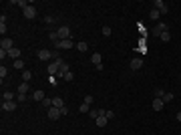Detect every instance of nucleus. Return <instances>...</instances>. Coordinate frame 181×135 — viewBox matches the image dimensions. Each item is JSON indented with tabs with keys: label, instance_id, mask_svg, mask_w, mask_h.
<instances>
[{
	"label": "nucleus",
	"instance_id": "1",
	"mask_svg": "<svg viewBox=\"0 0 181 135\" xmlns=\"http://www.w3.org/2000/svg\"><path fill=\"white\" fill-rule=\"evenodd\" d=\"M151 32H153V37H161L163 32H169V24H167V22H159Z\"/></svg>",
	"mask_w": 181,
	"mask_h": 135
},
{
	"label": "nucleus",
	"instance_id": "2",
	"mask_svg": "<svg viewBox=\"0 0 181 135\" xmlns=\"http://www.w3.org/2000/svg\"><path fill=\"white\" fill-rule=\"evenodd\" d=\"M153 6H155V10H159L161 14H167V12H169V6H167L163 0H155V2H153Z\"/></svg>",
	"mask_w": 181,
	"mask_h": 135
},
{
	"label": "nucleus",
	"instance_id": "3",
	"mask_svg": "<svg viewBox=\"0 0 181 135\" xmlns=\"http://www.w3.org/2000/svg\"><path fill=\"white\" fill-rule=\"evenodd\" d=\"M56 32H58V39H60V41H67V39H71V28H69V26H60Z\"/></svg>",
	"mask_w": 181,
	"mask_h": 135
},
{
	"label": "nucleus",
	"instance_id": "4",
	"mask_svg": "<svg viewBox=\"0 0 181 135\" xmlns=\"http://www.w3.org/2000/svg\"><path fill=\"white\" fill-rule=\"evenodd\" d=\"M56 46V50H60V48H64V50H71L73 46H75V43L71 41V39H67V41H60L58 45H54Z\"/></svg>",
	"mask_w": 181,
	"mask_h": 135
},
{
	"label": "nucleus",
	"instance_id": "5",
	"mask_svg": "<svg viewBox=\"0 0 181 135\" xmlns=\"http://www.w3.org/2000/svg\"><path fill=\"white\" fill-rule=\"evenodd\" d=\"M58 117H62V113H60V109H56V107H50V109H48V119H52V121H56Z\"/></svg>",
	"mask_w": 181,
	"mask_h": 135
},
{
	"label": "nucleus",
	"instance_id": "6",
	"mask_svg": "<svg viewBox=\"0 0 181 135\" xmlns=\"http://www.w3.org/2000/svg\"><path fill=\"white\" fill-rule=\"evenodd\" d=\"M38 59H40V61H50V59H54V54H52L50 50L43 48V50H38Z\"/></svg>",
	"mask_w": 181,
	"mask_h": 135
},
{
	"label": "nucleus",
	"instance_id": "7",
	"mask_svg": "<svg viewBox=\"0 0 181 135\" xmlns=\"http://www.w3.org/2000/svg\"><path fill=\"white\" fill-rule=\"evenodd\" d=\"M14 109H16V103H14V101H2V111L12 113Z\"/></svg>",
	"mask_w": 181,
	"mask_h": 135
},
{
	"label": "nucleus",
	"instance_id": "8",
	"mask_svg": "<svg viewBox=\"0 0 181 135\" xmlns=\"http://www.w3.org/2000/svg\"><path fill=\"white\" fill-rule=\"evenodd\" d=\"M46 71H48V75H50V77H54V75H56V73L60 71V69H58V65H56V63L52 61V63H48V67H46Z\"/></svg>",
	"mask_w": 181,
	"mask_h": 135
},
{
	"label": "nucleus",
	"instance_id": "9",
	"mask_svg": "<svg viewBox=\"0 0 181 135\" xmlns=\"http://www.w3.org/2000/svg\"><path fill=\"white\" fill-rule=\"evenodd\" d=\"M36 16V8L34 6H26L24 8V18H34Z\"/></svg>",
	"mask_w": 181,
	"mask_h": 135
},
{
	"label": "nucleus",
	"instance_id": "10",
	"mask_svg": "<svg viewBox=\"0 0 181 135\" xmlns=\"http://www.w3.org/2000/svg\"><path fill=\"white\" fill-rule=\"evenodd\" d=\"M0 48H4V50H10V48H14V43H12V39H2V43H0Z\"/></svg>",
	"mask_w": 181,
	"mask_h": 135
},
{
	"label": "nucleus",
	"instance_id": "11",
	"mask_svg": "<svg viewBox=\"0 0 181 135\" xmlns=\"http://www.w3.org/2000/svg\"><path fill=\"white\" fill-rule=\"evenodd\" d=\"M141 67H143V59H139V56L131 59V69H133V71H139Z\"/></svg>",
	"mask_w": 181,
	"mask_h": 135
},
{
	"label": "nucleus",
	"instance_id": "12",
	"mask_svg": "<svg viewBox=\"0 0 181 135\" xmlns=\"http://www.w3.org/2000/svg\"><path fill=\"white\" fill-rule=\"evenodd\" d=\"M151 105H153V109H155V111H161V109H163V105H165V103H163V99H159V97H155V99H153V103H151Z\"/></svg>",
	"mask_w": 181,
	"mask_h": 135
},
{
	"label": "nucleus",
	"instance_id": "13",
	"mask_svg": "<svg viewBox=\"0 0 181 135\" xmlns=\"http://www.w3.org/2000/svg\"><path fill=\"white\" fill-rule=\"evenodd\" d=\"M90 61H93V65H95V67H97V65H103V56H101V52L90 54Z\"/></svg>",
	"mask_w": 181,
	"mask_h": 135
},
{
	"label": "nucleus",
	"instance_id": "14",
	"mask_svg": "<svg viewBox=\"0 0 181 135\" xmlns=\"http://www.w3.org/2000/svg\"><path fill=\"white\" fill-rule=\"evenodd\" d=\"M107 121H109V119H107L105 115H99V117L95 119V125H97V127H105V125H107Z\"/></svg>",
	"mask_w": 181,
	"mask_h": 135
},
{
	"label": "nucleus",
	"instance_id": "15",
	"mask_svg": "<svg viewBox=\"0 0 181 135\" xmlns=\"http://www.w3.org/2000/svg\"><path fill=\"white\" fill-rule=\"evenodd\" d=\"M32 99H34V101H40V103H43V101L46 99L45 91H34V93H32Z\"/></svg>",
	"mask_w": 181,
	"mask_h": 135
},
{
	"label": "nucleus",
	"instance_id": "16",
	"mask_svg": "<svg viewBox=\"0 0 181 135\" xmlns=\"http://www.w3.org/2000/svg\"><path fill=\"white\" fill-rule=\"evenodd\" d=\"M8 56H10V59H14V61H18V59H20V50L14 46V48H10V50H8Z\"/></svg>",
	"mask_w": 181,
	"mask_h": 135
},
{
	"label": "nucleus",
	"instance_id": "17",
	"mask_svg": "<svg viewBox=\"0 0 181 135\" xmlns=\"http://www.w3.org/2000/svg\"><path fill=\"white\" fill-rule=\"evenodd\" d=\"M52 107H56V109H62V107H64V101H62L60 97H54V99H52Z\"/></svg>",
	"mask_w": 181,
	"mask_h": 135
},
{
	"label": "nucleus",
	"instance_id": "18",
	"mask_svg": "<svg viewBox=\"0 0 181 135\" xmlns=\"http://www.w3.org/2000/svg\"><path fill=\"white\" fill-rule=\"evenodd\" d=\"M159 16H161V12H159V10H155V8H151V12H149V18H151V20H157Z\"/></svg>",
	"mask_w": 181,
	"mask_h": 135
},
{
	"label": "nucleus",
	"instance_id": "19",
	"mask_svg": "<svg viewBox=\"0 0 181 135\" xmlns=\"http://www.w3.org/2000/svg\"><path fill=\"white\" fill-rule=\"evenodd\" d=\"M12 99H14V93H12V91H4L2 101H12Z\"/></svg>",
	"mask_w": 181,
	"mask_h": 135
},
{
	"label": "nucleus",
	"instance_id": "20",
	"mask_svg": "<svg viewBox=\"0 0 181 135\" xmlns=\"http://www.w3.org/2000/svg\"><path fill=\"white\" fill-rule=\"evenodd\" d=\"M79 111H81V113H89V111H90V105L83 101V103H81V107H79Z\"/></svg>",
	"mask_w": 181,
	"mask_h": 135
},
{
	"label": "nucleus",
	"instance_id": "21",
	"mask_svg": "<svg viewBox=\"0 0 181 135\" xmlns=\"http://www.w3.org/2000/svg\"><path fill=\"white\" fill-rule=\"evenodd\" d=\"M28 89H30V85H28V83H20L18 93H24V95H26V93H28Z\"/></svg>",
	"mask_w": 181,
	"mask_h": 135
},
{
	"label": "nucleus",
	"instance_id": "22",
	"mask_svg": "<svg viewBox=\"0 0 181 135\" xmlns=\"http://www.w3.org/2000/svg\"><path fill=\"white\" fill-rule=\"evenodd\" d=\"M48 39H50L54 45H58V43H60V39H58V32H50V34H48Z\"/></svg>",
	"mask_w": 181,
	"mask_h": 135
},
{
	"label": "nucleus",
	"instance_id": "23",
	"mask_svg": "<svg viewBox=\"0 0 181 135\" xmlns=\"http://www.w3.org/2000/svg\"><path fill=\"white\" fill-rule=\"evenodd\" d=\"M14 69H18V71H22V69H24V61H22V59H18V61H14Z\"/></svg>",
	"mask_w": 181,
	"mask_h": 135
},
{
	"label": "nucleus",
	"instance_id": "24",
	"mask_svg": "<svg viewBox=\"0 0 181 135\" xmlns=\"http://www.w3.org/2000/svg\"><path fill=\"white\" fill-rule=\"evenodd\" d=\"M22 79H24V83H28V81L32 79V73H30V71H22Z\"/></svg>",
	"mask_w": 181,
	"mask_h": 135
},
{
	"label": "nucleus",
	"instance_id": "25",
	"mask_svg": "<svg viewBox=\"0 0 181 135\" xmlns=\"http://www.w3.org/2000/svg\"><path fill=\"white\" fill-rule=\"evenodd\" d=\"M173 97H175L173 93H165V95H163V103H171V101H173Z\"/></svg>",
	"mask_w": 181,
	"mask_h": 135
},
{
	"label": "nucleus",
	"instance_id": "26",
	"mask_svg": "<svg viewBox=\"0 0 181 135\" xmlns=\"http://www.w3.org/2000/svg\"><path fill=\"white\" fill-rule=\"evenodd\" d=\"M77 48H79V50H83V52H85V50H87V48H89V45H87V43H85V41H83V43H77Z\"/></svg>",
	"mask_w": 181,
	"mask_h": 135
},
{
	"label": "nucleus",
	"instance_id": "27",
	"mask_svg": "<svg viewBox=\"0 0 181 135\" xmlns=\"http://www.w3.org/2000/svg\"><path fill=\"white\" fill-rule=\"evenodd\" d=\"M159 39H161L163 43H169V41H171V34H169V32H163V34H161Z\"/></svg>",
	"mask_w": 181,
	"mask_h": 135
},
{
	"label": "nucleus",
	"instance_id": "28",
	"mask_svg": "<svg viewBox=\"0 0 181 135\" xmlns=\"http://www.w3.org/2000/svg\"><path fill=\"white\" fill-rule=\"evenodd\" d=\"M163 95H165V91L161 89V87H157V89H155V97H159V99H163Z\"/></svg>",
	"mask_w": 181,
	"mask_h": 135
},
{
	"label": "nucleus",
	"instance_id": "29",
	"mask_svg": "<svg viewBox=\"0 0 181 135\" xmlns=\"http://www.w3.org/2000/svg\"><path fill=\"white\" fill-rule=\"evenodd\" d=\"M43 105H45L46 109H50V107H52V99H48V97H46L45 101H43Z\"/></svg>",
	"mask_w": 181,
	"mask_h": 135
},
{
	"label": "nucleus",
	"instance_id": "30",
	"mask_svg": "<svg viewBox=\"0 0 181 135\" xmlns=\"http://www.w3.org/2000/svg\"><path fill=\"white\" fill-rule=\"evenodd\" d=\"M16 4H18V6H20V8H22V10H24V8H26V6H30V4H28V2H26V0H18V2H16Z\"/></svg>",
	"mask_w": 181,
	"mask_h": 135
},
{
	"label": "nucleus",
	"instance_id": "31",
	"mask_svg": "<svg viewBox=\"0 0 181 135\" xmlns=\"http://www.w3.org/2000/svg\"><path fill=\"white\" fill-rule=\"evenodd\" d=\"M111 32H113L111 26H103V34H105V37H111Z\"/></svg>",
	"mask_w": 181,
	"mask_h": 135
},
{
	"label": "nucleus",
	"instance_id": "32",
	"mask_svg": "<svg viewBox=\"0 0 181 135\" xmlns=\"http://www.w3.org/2000/svg\"><path fill=\"white\" fill-rule=\"evenodd\" d=\"M73 79H75V75H73L71 71H69V73H64V81H69V83H71Z\"/></svg>",
	"mask_w": 181,
	"mask_h": 135
},
{
	"label": "nucleus",
	"instance_id": "33",
	"mask_svg": "<svg viewBox=\"0 0 181 135\" xmlns=\"http://www.w3.org/2000/svg\"><path fill=\"white\" fill-rule=\"evenodd\" d=\"M89 115L93 117V119H97V117H99V109H90V111H89Z\"/></svg>",
	"mask_w": 181,
	"mask_h": 135
},
{
	"label": "nucleus",
	"instance_id": "34",
	"mask_svg": "<svg viewBox=\"0 0 181 135\" xmlns=\"http://www.w3.org/2000/svg\"><path fill=\"white\" fill-rule=\"evenodd\" d=\"M6 75H8V71H6V67H4V65H2V67H0V77H2V79H4V77H6Z\"/></svg>",
	"mask_w": 181,
	"mask_h": 135
},
{
	"label": "nucleus",
	"instance_id": "35",
	"mask_svg": "<svg viewBox=\"0 0 181 135\" xmlns=\"http://www.w3.org/2000/svg\"><path fill=\"white\" fill-rule=\"evenodd\" d=\"M105 117H107V119H113V117H115V111H111V109L105 111Z\"/></svg>",
	"mask_w": 181,
	"mask_h": 135
},
{
	"label": "nucleus",
	"instance_id": "36",
	"mask_svg": "<svg viewBox=\"0 0 181 135\" xmlns=\"http://www.w3.org/2000/svg\"><path fill=\"white\" fill-rule=\"evenodd\" d=\"M0 32H2V37L6 34V22H0Z\"/></svg>",
	"mask_w": 181,
	"mask_h": 135
},
{
	"label": "nucleus",
	"instance_id": "37",
	"mask_svg": "<svg viewBox=\"0 0 181 135\" xmlns=\"http://www.w3.org/2000/svg\"><path fill=\"white\" fill-rule=\"evenodd\" d=\"M18 101H20V103L26 101V95H24V93H18Z\"/></svg>",
	"mask_w": 181,
	"mask_h": 135
},
{
	"label": "nucleus",
	"instance_id": "38",
	"mask_svg": "<svg viewBox=\"0 0 181 135\" xmlns=\"http://www.w3.org/2000/svg\"><path fill=\"white\" fill-rule=\"evenodd\" d=\"M85 103H89V105L93 103V95H87V97H85Z\"/></svg>",
	"mask_w": 181,
	"mask_h": 135
},
{
	"label": "nucleus",
	"instance_id": "39",
	"mask_svg": "<svg viewBox=\"0 0 181 135\" xmlns=\"http://www.w3.org/2000/svg\"><path fill=\"white\" fill-rule=\"evenodd\" d=\"M45 22H48V24H52V22H54V18H52V16H46V18H45Z\"/></svg>",
	"mask_w": 181,
	"mask_h": 135
},
{
	"label": "nucleus",
	"instance_id": "40",
	"mask_svg": "<svg viewBox=\"0 0 181 135\" xmlns=\"http://www.w3.org/2000/svg\"><path fill=\"white\" fill-rule=\"evenodd\" d=\"M175 119H177V121H179V123H181V111H179V113H177V117H175Z\"/></svg>",
	"mask_w": 181,
	"mask_h": 135
}]
</instances>
